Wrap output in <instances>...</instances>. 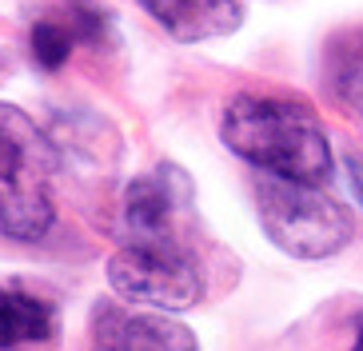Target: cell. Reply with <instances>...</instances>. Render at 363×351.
Masks as SVG:
<instances>
[{
  "label": "cell",
  "instance_id": "1",
  "mask_svg": "<svg viewBox=\"0 0 363 351\" xmlns=\"http://www.w3.org/2000/svg\"><path fill=\"white\" fill-rule=\"evenodd\" d=\"M220 136L240 160L256 164L264 176L296 184L331 180V144L315 108L296 96L240 92L228 100Z\"/></svg>",
  "mask_w": 363,
  "mask_h": 351
},
{
  "label": "cell",
  "instance_id": "2",
  "mask_svg": "<svg viewBox=\"0 0 363 351\" xmlns=\"http://www.w3.org/2000/svg\"><path fill=\"white\" fill-rule=\"evenodd\" d=\"M56 152L36 120L0 100V232L12 240H44L52 208Z\"/></svg>",
  "mask_w": 363,
  "mask_h": 351
},
{
  "label": "cell",
  "instance_id": "3",
  "mask_svg": "<svg viewBox=\"0 0 363 351\" xmlns=\"http://www.w3.org/2000/svg\"><path fill=\"white\" fill-rule=\"evenodd\" d=\"M259 228L291 260H328L352 244V216L315 184L264 176L256 184Z\"/></svg>",
  "mask_w": 363,
  "mask_h": 351
},
{
  "label": "cell",
  "instance_id": "4",
  "mask_svg": "<svg viewBox=\"0 0 363 351\" xmlns=\"http://www.w3.org/2000/svg\"><path fill=\"white\" fill-rule=\"evenodd\" d=\"M120 299L152 311H188L203 299V267L184 240H124L108 260Z\"/></svg>",
  "mask_w": 363,
  "mask_h": 351
},
{
  "label": "cell",
  "instance_id": "5",
  "mask_svg": "<svg viewBox=\"0 0 363 351\" xmlns=\"http://www.w3.org/2000/svg\"><path fill=\"white\" fill-rule=\"evenodd\" d=\"M192 212V184L176 164H160L148 176H136L124 191V240H184L180 223Z\"/></svg>",
  "mask_w": 363,
  "mask_h": 351
},
{
  "label": "cell",
  "instance_id": "6",
  "mask_svg": "<svg viewBox=\"0 0 363 351\" xmlns=\"http://www.w3.org/2000/svg\"><path fill=\"white\" fill-rule=\"evenodd\" d=\"M88 351H200L192 328L168 311H120L96 308Z\"/></svg>",
  "mask_w": 363,
  "mask_h": 351
},
{
  "label": "cell",
  "instance_id": "7",
  "mask_svg": "<svg viewBox=\"0 0 363 351\" xmlns=\"http://www.w3.org/2000/svg\"><path fill=\"white\" fill-rule=\"evenodd\" d=\"M152 12V21H160L164 32L180 44L212 40L240 28L244 12L235 0H140Z\"/></svg>",
  "mask_w": 363,
  "mask_h": 351
},
{
  "label": "cell",
  "instance_id": "8",
  "mask_svg": "<svg viewBox=\"0 0 363 351\" xmlns=\"http://www.w3.org/2000/svg\"><path fill=\"white\" fill-rule=\"evenodd\" d=\"M56 328L52 303L40 296L16 291V287H0V351H16L24 343H44Z\"/></svg>",
  "mask_w": 363,
  "mask_h": 351
},
{
  "label": "cell",
  "instance_id": "9",
  "mask_svg": "<svg viewBox=\"0 0 363 351\" xmlns=\"http://www.w3.org/2000/svg\"><path fill=\"white\" fill-rule=\"evenodd\" d=\"M28 44H33L36 64L52 72V68H60V64L68 60V52H72V28H65V24H56V21H36Z\"/></svg>",
  "mask_w": 363,
  "mask_h": 351
},
{
  "label": "cell",
  "instance_id": "10",
  "mask_svg": "<svg viewBox=\"0 0 363 351\" xmlns=\"http://www.w3.org/2000/svg\"><path fill=\"white\" fill-rule=\"evenodd\" d=\"M335 92L363 116V36L352 40V48L335 60Z\"/></svg>",
  "mask_w": 363,
  "mask_h": 351
},
{
  "label": "cell",
  "instance_id": "11",
  "mask_svg": "<svg viewBox=\"0 0 363 351\" xmlns=\"http://www.w3.org/2000/svg\"><path fill=\"white\" fill-rule=\"evenodd\" d=\"M343 164H347V180H352L355 196H359V204H363V156H355V152H352Z\"/></svg>",
  "mask_w": 363,
  "mask_h": 351
},
{
  "label": "cell",
  "instance_id": "12",
  "mask_svg": "<svg viewBox=\"0 0 363 351\" xmlns=\"http://www.w3.org/2000/svg\"><path fill=\"white\" fill-rule=\"evenodd\" d=\"M352 351H363V323H359V340H355V347Z\"/></svg>",
  "mask_w": 363,
  "mask_h": 351
}]
</instances>
